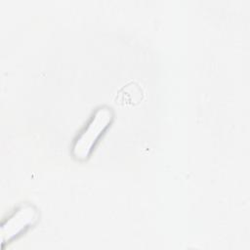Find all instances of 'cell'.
Wrapping results in <instances>:
<instances>
[{
    "label": "cell",
    "instance_id": "cell-3",
    "mask_svg": "<svg viewBox=\"0 0 250 250\" xmlns=\"http://www.w3.org/2000/svg\"><path fill=\"white\" fill-rule=\"evenodd\" d=\"M144 98V92L141 86L131 81L124 85L116 94V104L122 105H136L141 103Z\"/></svg>",
    "mask_w": 250,
    "mask_h": 250
},
{
    "label": "cell",
    "instance_id": "cell-1",
    "mask_svg": "<svg viewBox=\"0 0 250 250\" xmlns=\"http://www.w3.org/2000/svg\"><path fill=\"white\" fill-rule=\"evenodd\" d=\"M112 117V110L107 106H103L94 113L92 119L73 145L72 154L75 159L85 160L89 156L94 145L108 127Z\"/></svg>",
    "mask_w": 250,
    "mask_h": 250
},
{
    "label": "cell",
    "instance_id": "cell-2",
    "mask_svg": "<svg viewBox=\"0 0 250 250\" xmlns=\"http://www.w3.org/2000/svg\"><path fill=\"white\" fill-rule=\"evenodd\" d=\"M37 217V211L33 206L25 205L21 207L2 225V241L5 242L6 239L13 238L24 229L33 225Z\"/></svg>",
    "mask_w": 250,
    "mask_h": 250
}]
</instances>
